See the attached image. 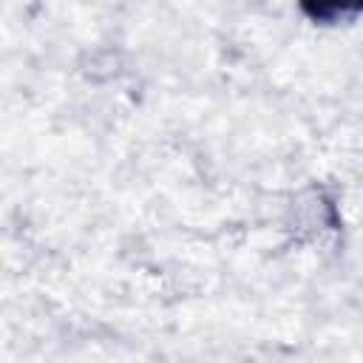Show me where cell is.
I'll return each instance as SVG.
<instances>
[{"label":"cell","instance_id":"6da1fadb","mask_svg":"<svg viewBox=\"0 0 363 363\" xmlns=\"http://www.w3.org/2000/svg\"><path fill=\"white\" fill-rule=\"evenodd\" d=\"M360 0H303V6L315 14V17H335L343 14L349 9H357Z\"/></svg>","mask_w":363,"mask_h":363}]
</instances>
